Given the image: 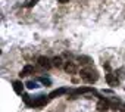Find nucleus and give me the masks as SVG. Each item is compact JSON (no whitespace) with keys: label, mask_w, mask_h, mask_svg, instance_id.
I'll list each match as a JSON object with an SVG mask.
<instances>
[{"label":"nucleus","mask_w":125,"mask_h":112,"mask_svg":"<svg viewBox=\"0 0 125 112\" xmlns=\"http://www.w3.org/2000/svg\"><path fill=\"white\" fill-rule=\"evenodd\" d=\"M57 2H59V3H68L69 0H57Z\"/></svg>","instance_id":"nucleus-16"},{"label":"nucleus","mask_w":125,"mask_h":112,"mask_svg":"<svg viewBox=\"0 0 125 112\" xmlns=\"http://www.w3.org/2000/svg\"><path fill=\"white\" fill-rule=\"evenodd\" d=\"M65 93H68V89H65V87H62V89H56V90L50 91L49 97H50V99H54V97H59V96L65 94Z\"/></svg>","instance_id":"nucleus-8"},{"label":"nucleus","mask_w":125,"mask_h":112,"mask_svg":"<svg viewBox=\"0 0 125 112\" xmlns=\"http://www.w3.org/2000/svg\"><path fill=\"white\" fill-rule=\"evenodd\" d=\"M25 86H27V89H30V90H32V89H38V87H40V86L37 84V81H27Z\"/></svg>","instance_id":"nucleus-13"},{"label":"nucleus","mask_w":125,"mask_h":112,"mask_svg":"<svg viewBox=\"0 0 125 112\" xmlns=\"http://www.w3.org/2000/svg\"><path fill=\"white\" fill-rule=\"evenodd\" d=\"M97 111L99 112H104V111H107V109H110V105H109V100L107 99H104V97H102L99 102H97Z\"/></svg>","instance_id":"nucleus-6"},{"label":"nucleus","mask_w":125,"mask_h":112,"mask_svg":"<svg viewBox=\"0 0 125 112\" xmlns=\"http://www.w3.org/2000/svg\"><path fill=\"white\" fill-rule=\"evenodd\" d=\"M38 81H40L41 84H44V86H50V84H52V81H50L49 78H46V77H40Z\"/></svg>","instance_id":"nucleus-14"},{"label":"nucleus","mask_w":125,"mask_h":112,"mask_svg":"<svg viewBox=\"0 0 125 112\" xmlns=\"http://www.w3.org/2000/svg\"><path fill=\"white\" fill-rule=\"evenodd\" d=\"M91 91H94V89H93V87H78V89H75L74 91H71V93H69V96H71V99H75V97H77V96H80V94L91 93Z\"/></svg>","instance_id":"nucleus-2"},{"label":"nucleus","mask_w":125,"mask_h":112,"mask_svg":"<svg viewBox=\"0 0 125 112\" xmlns=\"http://www.w3.org/2000/svg\"><path fill=\"white\" fill-rule=\"evenodd\" d=\"M119 111H124V112H125V102H124V103H121V108H119Z\"/></svg>","instance_id":"nucleus-15"},{"label":"nucleus","mask_w":125,"mask_h":112,"mask_svg":"<svg viewBox=\"0 0 125 112\" xmlns=\"http://www.w3.org/2000/svg\"><path fill=\"white\" fill-rule=\"evenodd\" d=\"M106 83H107L110 87H118V84H119V78L116 77V74L109 72V74H106Z\"/></svg>","instance_id":"nucleus-4"},{"label":"nucleus","mask_w":125,"mask_h":112,"mask_svg":"<svg viewBox=\"0 0 125 112\" xmlns=\"http://www.w3.org/2000/svg\"><path fill=\"white\" fill-rule=\"evenodd\" d=\"M49 96H38V97H35L34 99V108H41V106H46L47 105V102H49Z\"/></svg>","instance_id":"nucleus-5"},{"label":"nucleus","mask_w":125,"mask_h":112,"mask_svg":"<svg viewBox=\"0 0 125 112\" xmlns=\"http://www.w3.org/2000/svg\"><path fill=\"white\" fill-rule=\"evenodd\" d=\"M37 64H38L41 68H44V69H50V68L53 67L52 61H50L49 58H46V56H38V58H37Z\"/></svg>","instance_id":"nucleus-3"},{"label":"nucleus","mask_w":125,"mask_h":112,"mask_svg":"<svg viewBox=\"0 0 125 112\" xmlns=\"http://www.w3.org/2000/svg\"><path fill=\"white\" fill-rule=\"evenodd\" d=\"M52 64L54 68H62L63 67V61H62V58H59V56H56V58L52 59Z\"/></svg>","instance_id":"nucleus-11"},{"label":"nucleus","mask_w":125,"mask_h":112,"mask_svg":"<svg viewBox=\"0 0 125 112\" xmlns=\"http://www.w3.org/2000/svg\"><path fill=\"white\" fill-rule=\"evenodd\" d=\"M12 84H13V90H15V93H16V94H22V90H24V84H22V81L16 80V81H13Z\"/></svg>","instance_id":"nucleus-10"},{"label":"nucleus","mask_w":125,"mask_h":112,"mask_svg":"<svg viewBox=\"0 0 125 112\" xmlns=\"http://www.w3.org/2000/svg\"><path fill=\"white\" fill-rule=\"evenodd\" d=\"M34 67L32 65H25L24 68H22V71H21V77H27V75H30V74H34Z\"/></svg>","instance_id":"nucleus-9"},{"label":"nucleus","mask_w":125,"mask_h":112,"mask_svg":"<svg viewBox=\"0 0 125 112\" xmlns=\"http://www.w3.org/2000/svg\"><path fill=\"white\" fill-rule=\"evenodd\" d=\"M80 75H81V78H83L85 83H90V84H93V83H96V81L99 80V72H97V69H94L93 67L83 68L81 72H80Z\"/></svg>","instance_id":"nucleus-1"},{"label":"nucleus","mask_w":125,"mask_h":112,"mask_svg":"<svg viewBox=\"0 0 125 112\" xmlns=\"http://www.w3.org/2000/svg\"><path fill=\"white\" fill-rule=\"evenodd\" d=\"M63 69L68 72V74H75L77 71H78V67H77V64L75 62H65V65H63Z\"/></svg>","instance_id":"nucleus-7"},{"label":"nucleus","mask_w":125,"mask_h":112,"mask_svg":"<svg viewBox=\"0 0 125 112\" xmlns=\"http://www.w3.org/2000/svg\"><path fill=\"white\" fill-rule=\"evenodd\" d=\"M78 61H80L83 65H90V64H91V59L88 58V56H80Z\"/></svg>","instance_id":"nucleus-12"}]
</instances>
